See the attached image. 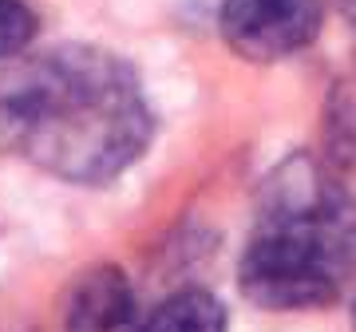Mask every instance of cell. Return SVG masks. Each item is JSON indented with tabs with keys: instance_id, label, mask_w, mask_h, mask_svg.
<instances>
[{
	"instance_id": "cell-1",
	"label": "cell",
	"mask_w": 356,
	"mask_h": 332,
	"mask_svg": "<svg viewBox=\"0 0 356 332\" xmlns=\"http://www.w3.org/2000/svg\"><path fill=\"white\" fill-rule=\"evenodd\" d=\"M151 111L119 56L56 48L0 72V147L67 182H107L147 151Z\"/></svg>"
},
{
	"instance_id": "cell-2",
	"label": "cell",
	"mask_w": 356,
	"mask_h": 332,
	"mask_svg": "<svg viewBox=\"0 0 356 332\" xmlns=\"http://www.w3.org/2000/svg\"><path fill=\"white\" fill-rule=\"evenodd\" d=\"M356 269V202L317 163L289 158L273 170L250 249L242 293L261 308H321Z\"/></svg>"
},
{
	"instance_id": "cell-3",
	"label": "cell",
	"mask_w": 356,
	"mask_h": 332,
	"mask_svg": "<svg viewBox=\"0 0 356 332\" xmlns=\"http://www.w3.org/2000/svg\"><path fill=\"white\" fill-rule=\"evenodd\" d=\"M222 36L250 64H277L321 32V0H222Z\"/></svg>"
},
{
	"instance_id": "cell-4",
	"label": "cell",
	"mask_w": 356,
	"mask_h": 332,
	"mask_svg": "<svg viewBox=\"0 0 356 332\" xmlns=\"http://www.w3.org/2000/svg\"><path fill=\"white\" fill-rule=\"evenodd\" d=\"M135 317V293L123 269L99 265L83 273L67 297V332H127Z\"/></svg>"
},
{
	"instance_id": "cell-5",
	"label": "cell",
	"mask_w": 356,
	"mask_h": 332,
	"mask_svg": "<svg viewBox=\"0 0 356 332\" xmlns=\"http://www.w3.org/2000/svg\"><path fill=\"white\" fill-rule=\"evenodd\" d=\"M135 332H226V308L202 289H186L163 301Z\"/></svg>"
},
{
	"instance_id": "cell-6",
	"label": "cell",
	"mask_w": 356,
	"mask_h": 332,
	"mask_svg": "<svg viewBox=\"0 0 356 332\" xmlns=\"http://www.w3.org/2000/svg\"><path fill=\"white\" fill-rule=\"evenodd\" d=\"M36 40V16L24 0H0V60L20 56Z\"/></svg>"
},
{
	"instance_id": "cell-7",
	"label": "cell",
	"mask_w": 356,
	"mask_h": 332,
	"mask_svg": "<svg viewBox=\"0 0 356 332\" xmlns=\"http://www.w3.org/2000/svg\"><path fill=\"white\" fill-rule=\"evenodd\" d=\"M353 317H356V308H353Z\"/></svg>"
}]
</instances>
